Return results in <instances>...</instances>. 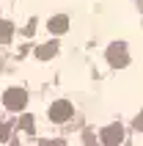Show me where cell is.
<instances>
[{
	"mask_svg": "<svg viewBox=\"0 0 143 146\" xmlns=\"http://www.w3.org/2000/svg\"><path fill=\"white\" fill-rule=\"evenodd\" d=\"M47 116H50V121H58V124H61V121H69L72 116H74V108H72L69 99H58V102L50 105Z\"/></svg>",
	"mask_w": 143,
	"mask_h": 146,
	"instance_id": "1",
	"label": "cell"
},
{
	"mask_svg": "<svg viewBox=\"0 0 143 146\" xmlns=\"http://www.w3.org/2000/svg\"><path fill=\"white\" fill-rule=\"evenodd\" d=\"M107 61H110V66H116V69H124V66L129 64L127 44H124V41H113L110 47H107Z\"/></svg>",
	"mask_w": 143,
	"mask_h": 146,
	"instance_id": "2",
	"label": "cell"
},
{
	"mask_svg": "<svg viewBox=\"0 0 143 146\" xmlns=\"http://www.w3.org/2000/svg\"><path fill=\"white\" fill-rule=\"evenodd\" d=\"M3 102H6L8 110H22L25 102H28V91L25 88H8L3 94Z\"/></svg>",
	"mask_w": 143,
	"mask_h": 146,
	"instance_id": "3",
	"label": "cell"
},
{
	"mask_svg": "<svg viewBox=\"0 0 143 146\" xmlns=\"http://www.w3.org/2000/svg\"><path fill=\"white\" fill-rule=\"evenodd\" d=\"M121 141H124V127H121V124H110V127L102 130V143L116 146V143H121Z\"/></svg>",
	"mask_w": 143,
	"mask_h": 146,
	"instance_id": "4",
	"label": "cell"
},
{
	"mask_svg": "<svg viewBox=\"0 0 143 146\" xmlns=\"http://www.w3.org/2000/svg\"><path fill=\"white\" fill-rule=\"evenodd\" d=\"M47 28H50V33H66L69 31V17H64V14L52 17V19L47 22Z\"/></svg>",
	"mask_w": 143,
	"mask_h": 146,
	"instance_id": "5",
	"label": "cell"
},
{
	"mask_svg": "<svg viewBox=\"0 0 143 146\" xmlns=\"http://www.w3.org/2000/svg\"><path fill=\"white\" fill-rule=\"evenodd\" d=\"M55 52H58V44H55V41H50V44H44V47L36 50V58H39V61H47V58H52Z\"/></svg>",
	"mask_w": 143,
	"mask_h": 146,
	"instance_id": "6",
	"label": "cell"
},
{
	"mask_svg": "<svg viewBox=\"0 0 143 146\" xmlns=\"http://www.w3.org/2000/svg\"><path fill=\"white\" fill-rule=\"evenodd\" d=\"M11 33H14V25L8 22V19H0V44L11 39Z\"/></svg>",
	"mask_w": 143,
	"mask_h": 146,
	"instance_id": "7",
	"label": "cell"
},
{
	"mask_svg": "<svg viewBox=\"0 0 143 146\" xmlns=\"http://www.w3.org/2000/svg\"><path fill=\"white\" fill-rule=\"evenodd\" d=\"M19 127H22L25 132H33V116H22V121H19Z\"/></svg>",
	"mask_w": 143,
	"mask_h": 146,
	"instance_id": "8",
	"label": "cell"
},
{
	"mask_svg": "<svg viewBox=\"0 0 143 146\" xmlns=\"http://www.w3.org/2000/svg\"><path fill=\"white\" fill-rule=\"evenodd\" d=\"M135 130H138V132H143V110L135 116Z\"/></svg>",
	"mask_w": 143,
	"mask_h": 146,
	"instance_id": "9",
	"label": "cell"
},
{
	"mask_svg": "<svg viewBox=\"0 0 143 146\" xmlns=\"http://www.w3.org/2000/svg\"><path fill=\"white\" fill-rule=\"evenodd\" d=\"M138 8H140V14H143V0H138Z\"/></svg>",
	"mask_w": 143,
	"mask_h": 146,
	"instance_id": "10",
	"label": "cell"
}]
</instances>
